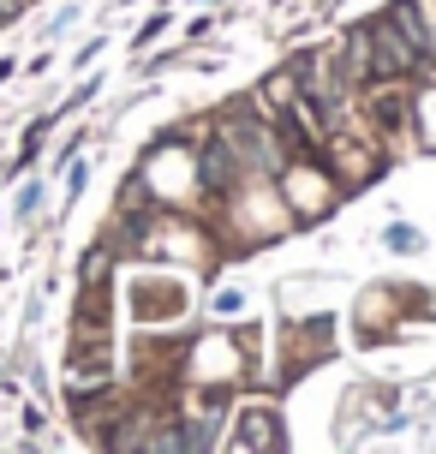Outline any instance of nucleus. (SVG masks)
<instances>
[{
    "mask_svg": "<svg viewBox=\"0 0 436 454\" xmlns=\"http://www.w3.org/2000/svg\"><path fill=\"white\" fill-rule=\"evenodd\" d=\"M370 43H377V60H370V72H383V78H389V72H407L418 60V48L413 43H401V30H394L389 19L377 24V30H365Z\"/></svg>",
    "mask_w": 436,
    "mask_h": 454,
    "instance_id": "nucleus-1",
    "label": "nucleus"
},
{
    "mask_svg": "<svg viewBox=\"0 0 436 454\" xmlns=\"http://www.w3.org/2000/svg\"><path fill=\"white\" fill-rule=\"evenodd\" d=\"M389 24H394V30H401V36H407V43H413L418 48V54H431V24H424V12H418V6H394V12H389Z\"/></svg>",
    "mask_w": 436,
    "mask_h": 454,
    "instance_id": "nucleus-2",
    "label": "nucleus"
},
{
    "mask_svg": "<svg viewBox=\"0 0 436 454\" xmlns=\"http://www.w3.org/2000/svg\"><path fill=\"white\" fill-rule=\"evenodd\" d=\"M228 180H233V150L228 144H209L204 150V185L209 192H228Z\"/></svg>",
    "mask_w": 436,
    "mask_h": 454,
    "instance_id": "nucleus-3",
    "label": "nucleus"
},
{
    "mask_svg": "<svg viewBox=\"0 0 436 454\" xmlns=\"http://www.w3.org/2000/svg\"><path fill=\"white\" fill-rule=\"evenodd\" d=\"M24 6H30V0H0V24H12L24 12Z\"/></svg>",
    "mask_w": 436,
    "mask_h": 454,
    "instance_id": "nucleus-4",
    "label": "nucleus"
}]
</instances>
